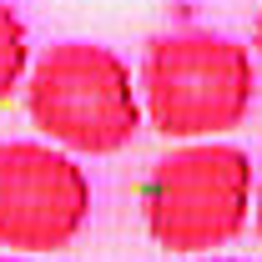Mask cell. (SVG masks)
Listing matches in <instances>:
<instances>
[{
    "mask_svg": "<svg viewBox=\"0 0 262 262\" xmlns=\"http://www.w3.org/2000/svg\"><path fill=\"white\" fill-rule=\"evenodd\" d=\"M136 91L146 126L171 141H207L227 136L247 121L257 101L252 51L217 31H166L141 51Z\"/></svg>",
    "mask_w": 262,
    "mask_h": 262,
    "instance_id": "6da1fadb",
    "label": "cell"
},
{
    "mask_svg": "<svg viewBox=\"0 0 262 262\" xmlns=\"http://www.w3.org/2000/svg\"><path fill=\"white\" fill-rule=\"evenodd\" d=\"M26 111L46 141L81 157H111L141 131V91L111 46L61 40L26 71Z\"/></svg>",
    "mask_w": 262,
    "mask_h": 262,
    "instance_id": "7a4b0ae2",
    "label": "cell"
},
{
    "mask_svg": "<svg viewBox=\"0 0 262 262\" xmlns=\"http://www.w3.org/2000/svg\"><path fill=\"white\" fill-rule=\"evenodd\" d=\"M252 217V157L232 141H187L151 166L141 187V222L166 252L227 247Z\"/></svg>",
    "mask_w": 262,
    "mask_h": 262,
    "instance_id": "3957f363",
    "label": "cell"
},
{
    "mask_svg": "<svg viewBox=\"0 0 262 262\" xmlns=\"http://www.w3.org/2000/svg\"><path fill=\"white\" fill-rule=\"evenodd\" d=\"M91 217V177L56 141H0V247L61 252Z\"/></svg>",
    "mask_w": 262,
    "mask_h": 262,
    "instance_id": "277c9868",
    "label": "cell"
},
{
    "mask_svg": "<svg viewBox=\"0 0 262 262\" xmlns=\"http://www.w3.org/2000/svg\"><path fill=\"white\" fill-rule=\"evenodd\" d=\"M26 71H31V35H26V20L15 15V5L0 0V101H10L15 86H26Z\"/></svg>",
    "mask_w": 262,
    "mask_h": 262,
    "instance_id": "5b68a950",
    "label": "cell"
},
{
    "mask_svg": "<svg viewBox=\"0 0 262 262\" xmlns=\"http://www.w3.org/2000/svg\"><path fill=\"white\" fill-rule=\"evenodd\" d=\"M252 46H257V56H262V5H257V26H252Z\"/></svg>",
    "mask_w": 262,
    "mask_h": 262,
    "instance_id": "8992f818",
    "label": "cell"
},
{
    "mask_svg": "<svg viewBox=\"0 0 262 262\" xmlns=\"http://www.w3.org/2000/svg\"><path fill=\"white\" fill-rule=\"evenodd\" d=\"M252 217H257V237H262V187H257V202H252Z\"/></svg>",
    "mask_w": 262,
    "mask_h": 262,
    "instance_id": "52a82bcc",
    "label": "cell"
},
{
    "mask_svg": "<svg viewBox=\"0 0 262 262\" xmlns=\"http://www.w3.org/2000/svg\"><path fill=\"white\" fill-rule=\"evenodd\" d=\"M0 262H35V257H10V252H5V257H0Z\"/></svg>",
    "mask_w": 262,
    "mask_h": 262,
    "instance_id": "ba28073f",
    "label": "cell"
},
{
    "mask_svg": "<svg viewBox=\"0 0 262 262\" xmlns=\"http://www.w3.org/2000/svg\"><path fill=\"white\" fill-rule=\"evenodd\" d=\"M196 262H237V257H196Z\"/></svg>",
    "mask_w": 262,
    "mask_h": 262,
    "instance_id": "9c48e42d",
    "label": "cell"
}]
</instances>
